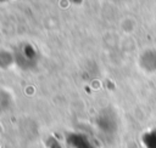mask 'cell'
Listing matches in <instances>:
<instances>
[{"label": "cell", "mask_w": 156, "mask_h": 148, "mask_svg": "<svg viewBox=\"0 0 156 148\" xmlns=\"http://www.w3.org/2000/svg\"><path fill=\"white\" fill-rule=\"evenodd\" d=\"M15 57L17 58V62L21 61V59L24 57V66H23V67H26V66H28V64H30L32 62L35 61V50H34L32 46H29V45H24V46L15 55Z\"/></svg>", "instance_id": "6da1fadb"}, {"label": "cell", "mask_w": 156, "mask_h": 148, "mask_svg": "<svg viewBox=\"0 0 156 148\" xmlns=\"http://www.w3.org/2000/svg\"><path fill=\"white\" fill-rule=\"evenodd\" d=\"M150 63H152V68L154 70H156V51L154 50H149L144 52L140 57V66L149 72H150V66H151Z\"/></svg>", "instance_id": "7a4b0ae2"}, {"label": "cell", "mask_w": 156, "mask_h": 148, "mask_svg": "<svg viewBox=\"0 0 156 148\" xmlns=\"http://www.w3.org/2000/svg\"><path fill=\"white\" fill-rule=\"evenodd\" d=\"M68 143L72 148H94L90 141L82 135H72L68 140Z\"/></svg>", "instance_id": "3957f363"}]
</instances>
